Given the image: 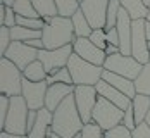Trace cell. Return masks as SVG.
<instances>
[{
  "mask_svg": "<svg viewBox=\"0 0 150 138\" xmlns=\"http://www.w3.org/2000/svg\"><path fill=\"white\" fill-rule=\"evenodd\" d=\"M83 126H85V123L78 112L74 93H73L55 109L54 121H52V131L62 138H73L83 131Z\"/></svg>",
  "mask_w": 150,
  "mask_h": 138,
  "instance_id": "obj_1",
  "label": "cell"
},
{
  "mask_svg": "<svg viewBox=\"0 0 150 138\" xmlns=\"http://www.w3.org/2000/svg\"><path fill=\"white\" fill-rule=\"evenodd\" d=\"M43 43H45L47 50H55L60 47L71 45L74 43L76 35H74V26L71 17H52L43 28Z\"/></svg>",
  "mask_w": 150,
  "mask_h": 138,
  "instance_id": "obj_2",
  "label": "cell"
},
{
  "mask_svg": "<svg viewBox=\"0 0 150 138\" xmlns=\"http://www.w3.org/2000/svg\"><path fill=\"white\" fill-rule=\"evenodd\" d=\"M67 69L73 78V85L79 86V85H88V86H95L104 74V67L95 66L91 62L81 59L79 55L73 54L71 59L67 62Z\"/></svg>",
  "mask_w": 150,
  "mask_h": 138,
  "instance_id": "obj_3",
  "label": "cell"
},
{
  "mask_svg": "<svg viewBox=\"0 0 150 138\" xmlns=\"http://www.w3.org/2000/svg\"><path fill=\"white\" fill-rule=\"evenodd\" d=\"M28 114H30V109L23 95L11 97L9 114L2 131L12 133V135H28Z\"/></svg>",
  "mask_w": 150,
  "mask_h": 138,
  "instance_id": "obj_4",
  "label": "cell"
},
{
  "mask_svg": "<svg viewBox=\"0 0 150 138\" xmlns=\"http://www.w3.org/2000/svg\"><path fill=\"white\" fill-rule=\"evenodd\" d=\"M23 71L5 57H0V93L17 97L23 93Z\"/></svg>",
  "mask_w": 150,
  "mask_h": 138,
  "instance_id": "obj_5",
  "label": "cell"
},
{
  "mask_svg": "<svg viewBox=\"0 0 150 138\" xmlns=\"http://www.w3.org/2000/svg\"><path fill=\"white\" fill-rule=\"evenodd\" d=\"M122 117H124L122 109L114 105L104 97H98L97 105L93 109V123H97L104 131H109V130L122 124Z\"/></svg>",
  "mask_w": 150,
  "mask_h": 138,
  "instance_id": "obj_6",
  "label": "cell"
},
{
  "mask_svg": "<svg viewBox=\"0 0 150 138\" xmlns=\"http://www.w3.org/2000/svg\"><path fill=\"white\" fill-rule=\"evenodd\" d=\"M104 69L135 81L136 78H138V74L142 73V69H143V64H140L133 55H124V54L119 52V54L109 55L105 59Z\"/></svg>",
  "mask_w": 150,
  "mask_h": 138,
  "instance_id": "obj_7",
  "label": "cell"
},
{
  "mask_svg": "<svg viewBox=\"0 0 150 138\" xmlns=\"http://www.w3.org/2000/svg\"><path fill=\"white\" fill-rule=\"evenodd\" d=\"M98 100V93L95 86H88V85H79L74 88V102L78 112L83 119V123H91L93 121V109L97 105Z\"/></svg>",
  "mask_w": 150,
  "mask_h": 138,
  "instance_id": "obj_8",
  "label": "cell"
},
{
  "mask_svg": "<svg viewBox=\"0 0 150 138\" xmlns=\"http://www.w3.org/2000/svg\"><path fill=\"white\" fill-rule=\"evenodd\" d=\"M73 54H74L73 43L71 45H66V47H60V48H55V50L42 48L38 52V61H42V64L45 66V69H47V73L52 74L57 69L67 67V62H69Z\"/></svg>",
  "mask_w": 150,
  "mask_h": 138,
  "instance_id": "obj_9",
  "label": "cell"
},
{
  "mask_svg": "<svg viewBox=\"0 0 150 138\" xmlns=\"http://www.w3.org/2000/svg\"><path fill=\"white\" fill-rule=\"evenodd\" d=\"M147 21L140 19L133 21V36H131V55L140 64H147L150 61L149 38H147Z\"/></svg>",
  "mask_w": 150,
  "mask_h": 138,
  "instance_id": "obj_10",
  "label": "cell"
},
{
  "mask_svg": "<svg viewBox=\"0 0 150 138\" xmlns=\"http://www.w3.org/2000/svg\"><path fill=\"white\" fill-rule=\"evenodd\" d=\"M38 52L40 50L30 47L24 42H12L11 47L7 48V52L4 54V57L9 59L11 62H14L21 71H24L31 62H35L38 59Z\"/></svg>",
  "mask_w": 150,
  "mask_h": 138,
  "instance_id": "obj_11",
  "label": "cell"
},
{
  "mask_svg": "<svg viewBox=\"0 0 150 138\" xmlns=\"http://www.w3.org/2000/svg\"><path fill=\"white\" fill-rule=\"evenodd\" d=\"M109 2L110 0H81L79 9L83 11V14L90 21L93 30H97V28H104L105 30Z\"/></svg>",
  "mask_w": 150,
  "mask_h": 138,
  "instance_id": "obj_12",
  "label": "cell"
},
{
  "mask_svg": "<svg viewBox=\"0 0 150 138\" xmlns=\"http://www.w3.org/2000/svg\"><path fill=\"white\" fill-rule=\"evenodd\" d=\"M47 88H48V83L47 81L35 83V81L23 79V93L21 95L24 97V100H26L30 110H40V109L45 107Z\"/></svg>",
  "mask_w": 150,
  "mask_h": 138,
  "instance_id": "obj_13",
  "label": "cell"
},
{
  "mask_svg": "<svg viewBox=\"0 0 150 138\" xmlns=\"http://www.w3.org/2000/svg\"><path fill=\"white\" fill-rule=\"evenodd\" d=\"M73 48H74V54L79 55L81 59L91 62V64H95V66L104 67L107 54H105V50L98 48L90 38H76L74 43H73Z\"/></svg>",
  "mask_w": 150,
  "mask_h": 138,
  "instance_id": "obj_14",
  "label": "cell"
},
{
  "mask_svg": "<svg viewBox=\"0 0 150 138\" xmlns=\"http://www.w3.org/2000/svg\"><path fill=\"white\" fill-rule=\"evenodd\" d=\"M74 85H66V83H54L48 85L47 88V97H45V107L50 112H55V109L59 107L60 104L74 93Z\"/></svg>",
  "mask_w": 150,
  "mask_h": 138,
  "instance_id": "obj_15",
  "label": "cell"
},
{
  "mask_svg": "<svg viewBox=\"0 0 150 138\" xmlns=\"http://www.w3.org/2000/svg\"><path fill=\"white\" fill-rule=\"evenodd\" d=\"M95 88H97L98 97L107 98L109 102H112L114 105H117V107L122 109V110H126V109L131 105V98H129V97H126V95L122 92H119L117 88L110 86V85H109L107 81H104V79H100V81L95 85Z\"/></svg>",
  "mask_w": 150,
  "mask_h": 138,
  "instance_id": "obj_16",
  "label": "cell"
},
{
  "mask_svg": "<svg viewBox=\"0 0 150 138\" xmlns=\"http://www.w3.org/2000/svg\"><path fill=\"white\" fill-rule=\"evenodd\" d=\"M102 79L107 81L110 86H114V88H117L119 92H122L126 97H129L131 100L135 98L136 93H138L133 79H128V78H124V76H119V74H116V73H110V71H105L104 69Z\"/></svg>",
  "mask_w": 150,
  "mask_h": 138,
  "instance_id": "obj_17",
  "label": "cell"
},
{
  "mask_svg": "<svg viewBox=\"0 0 150 138\" xmlns=\"http://www.w3.org/2000/svg\"><path fill=\"white\" fill-rule=\"evenodd\" d=\"M52 121H54V112H50L47 107L38 110V117L36 123L31 128V131L28 133L30 138H47L48 131L52 130Z\"/></svg>",
  "mask_w": 150,
  "mask_h": 138,
  "instance_id": "obj_18",
  "label": "cell"
},
{
  "mask_svg": "<svg viewBox=\"0 0 150 138\" xmlns=\"http://www.w3.org/2000/svg\"><path fill=\"white\" fill-rule=\"evenodd\" d=\"M131 107H133V110H135L136 124L145 123L147 114L150 112V95L136 93V97L131 100Z\"/></svg>",
  "mask_w": 150,
  "mask_h": 138,
  "instance_id": "obj_19",
  "label": "cell"
},
{
  "mask_svg": "<svg viewBox=\"0 0 150 138\" xmlns=\"http://www.w3.org/2000/svg\"><path fill=\"white\" fill-rule=\"evenodd\" d=\"M121 5L133 21L147 19V16H149V7L145 5L143 0H121Z\"/></svg>",
  "mask_w": 150,
  "mask_h": 138,
  "instance_id": "obj_20",
  "label": "cell"
},
{
  "mask_svg": "<svg viewBox=\"0 0 150 138\" xmlns=\"http://www.w3.org/2000/svg\"><path fill=\"white\" fill-rule=\"evenodd\" d=\"M71 21H73V26H74L76 38H90V35L93 33V28H91L90 21L86 19V16L83 14L81 9L71 17Z\"/></svg>",
  "mask_w": 150,
  "mask_h": 138,
  "instance_id": "obj_21",
  "label": "cell"
},
{
  "mask_svg": "<svg viewBox=\"0 0 150 138\" xmlns=\"http://www.w3.org/2000/svg\"><path fill=\"white\" fill-rule=\"evenodd\" d=\"M33 5H35V11L38 12V16L48 23L52 17H57V5H55V0H33Z\"/></svg>",
  "mask_w": 150,
  "mask_h": 138,
  "instance_id": "obj_22",
  "label": "cell"
},
{
  "mask_svg": "<svg viewBox=\"0 0 150 138\" xmlns=\"http://www.w3.org/2000/svg\"><path fill=\"white\" fill-rule=\"evenodd\" d=\"M23 76L24 79H28V81H35V83H40V81H47V76H48V73H47L45 66L42 64V61H36L31 62L30 66L23 71Z\"/></svg>",
  "mask_w": 150,
  "mask_h": 138,
  "instance_id": "obj_23",
  "label": "cell"
},
{
  "mask_svg": "<svg viewBox=\"0 0 150 138\" xmlns=\"http://www.w3.org/2000/svg\"><path fill=\"white\" fill-rule=\"evenodd\" d=\"M43 31L40 30H28L24 26H14L11 28V36H12V42H24L28 43L30 40H35V38H42Z\"/></svg>",
  "mask_w": 150,
  "mask_h": 138,
  "instance_id": "obj_24",
  "label": "cell"
},
{
  "mask_svg": "<svg viewBox=\"0 0 150 138\" xmlns=\"http://www.w3.org/2000/svg\"><path fill=\"white\" fill-rule=\"evenodd\" d=\"M135 86H136V92L138 93L150 95V61L147 64H143L142 73L135 79Z\"/></svg>",
  "mask_w": 150,
  "mask_h": 138,
  "instance_id": "obj_25",
  "label": "cell"
},
{
  "mask_svg": "<svg viewBox=\"0 0 150 138\" xmlns=\"http://www.w3.org/2000/svg\"><path fill=\"white\" fill-rule=\"evenodd\" d=\"M57 12L60 17H73L79 11L81 2L79 0H55Z\"/></svg>",
  "mask_w": 150,
  "mask_h": 138,
  "instance_id": "obj_26",
  "label": "cell"
},
{
  "mask_svg": "<svg viewBox=\"0 0 150 138\" xmlns=\"http://www.w3.org/2000/svg\"><path fill=\"white\" fill-rule=\"evenodd\" d=\"M14 12L21 17H40L38 12L35 11V5H33V0H17L14 5H12Z\"/></svg>",
  "mask_w": 150,
  "mask_h": 138,
  "instance_id": "obj_27",
  "label": "cell"
},
{
  "mask_svg": "<svg viewBox=\"0 0 150 138\" xmlns=\"http://www.w3.org/2000/svg\"><path fill=\"white\" fill-rule=\"evenodd\" d=\"M121 9H122V5H121V0H110V2H109L105 31H109V30H112V28H116V24H117V17H119Z\"/></svg>",
  "mask_w": 150,
  "mask_h": 138,
  "instance_id": "obj_28",
  "label": "cell"
},
{
  "mask_svg": "<svg viewBox=\"0 0 150 138\" xmlns=\"http://www.w3.org/2000/svg\"><path fill=\"white\" fill-rule=\"evenodd\" d=\"M47 83H48V85H54V83L73 85V78H71V73H69L67 67H62V69H57L55 73L48 74V76H47Z\"/></svg>",
  "mask_w": 150,
  "mask_h": 138,
  "instance_id": "obj_29",
  "label": "cell"
},
{
  "mask_svg": "<svg viewBox=\"0 0 150 138\" xmlns=\"http://www.w3.org/2000/svg\"><path fill=\"white\" fill-rule=\"evenodd\" d=\"M81 138H105V131L97 123L91 121V123H86L83 126Z\"/></svg>",
  "mask_w": 150,
  "mask_h": 138,
  "instance_id": "obj_30",
  "label": "cell"
},
{
  "mask_svg": "<svg viewBox=\"0 0 150 138\" xmlns=\"http://www.w3.org/2000/svg\"><path fill=\"white\" fill-rule=\"evenodd\" d=\"M90 40L98 47V48H102V50H105V48L109 47V43H107V31H105L104 28L93 30V33L90 35Z\"/></svg>",
  "mask_w": 150,
  "mask_h": 138,
  "instance_id": "obj_31",
  "label": "cell"
},
{
  "mask_svg": "<svg viewBox=\"0 0 150 138\" xmlns=\"http://www.w3.org/2000/svg\"><path fill=\"white\" fill-rule=\"evenodd\" d=\"M12 43V36H11V28L2 26L0 28V57H4V54L7 52V48Z\"/></svg>",
  "mask_w": 150,
  "mask_h": 138,
  "instance_id": "obj_32",
  "label": "cell"
},
{
  "mask_svg": "<svg viewBox=\"0 0 150 138\" xmlns=\"http://www.w3.org/2000/svg\"><path fill=\"white\" fill-rule=\"evenodd\" d=\"M105 138H133V131L128 130L126 126L119 124V126H116V128L105 131Z\"/></svg>",
  "mask_w": 150,
  "mask_h": 138,
  "instance_id": "obj_33",
  "label": "cell"
},
{
  "mask_svg": "<svg viewBox=\"0 0 150 138\" xmlns=\"http://www.w3.org/2000/svg\"><path fill=\"white\" fill-rule=\"evenodd\" d=\"M9 105H11V97L7 95H0V128L4 130V124L9 114Z\"/></svg>",
  "mask_w": 150,
  "mask_h": 138,
  "instance_id": "obj_34",
  "label": "cell"
},
{
  "mask_svg": "<svg viewBox=\"0 0 150 138\" xmlns=\"http://www.w3.org/2000/svg\"><path fill=\"white\" fill-rule=\"evenodd\" d=\"M122 126H126L128 130H131V131H135L136 130V117H135V110L133 107L129 105V107L124 110V117H122Z\"/></svg>",
  "mask_w": 150,
  "mask_h": 138,
  "instance_id": "obj_35",
  "label": "cell"
},
{
  "mask_svg": "<svg viewBox=\"0 0 150 138\" xmlns=\"http://www.w3.org/2000/svg\"><path fill=\"white\" fill-rule=\"evenodd\" d=\"M2 26H7V28H14V26H17V14L14 12L12 7H7V5H5V14H4Z\"/></svg>",
  "mask_w": 150,
  "mask_h": 138,
  "instance_id": "obj_36",
  "label": "cell"
},
{
  "mask_svg": "<svg viewBox=\"0 0 150 138\" xmlns=\"http://www.w3.org/2000/svg\"><path fill=\"white\" fill-rule=\"evenodd\" d=\"M133 138H150V126L147 123L138 124L133 131Z\"/></svg>",
  "mask_w": 150,
  "mask_h": 138,
  "instance_id": "obj_37",
  "label": "cell"
},
{
  "mask_svg": "<svg viewBox=\"0 0 150 138\" xmlns=\"http://www.w3.org/2000/svg\"><path fill=\"white\" fill-rule=\"evenodd\" d=\"M107 43H109V45L119 47V33H117L116 28H112V30L107 31Z\"/></svg>",
  "mask_w": 150,
  "mask_h": 138,
  "instance_id": "obj_38",
  "label": "cell"
},
{
  "mask_svg": "<svg viewBox=\"0 0 150 138\" xmlns=\"http://www.w3.org/2000/svg\"><path fill=\"white\" fill-rule=\"evenodd\" d=\"M36 117H38V110H30V114H28V133L31 131V128L35 126Z\"/></svg>",
  "mask_w": 150,
  "mask_h": 138,
  "instance_id": "obj_39",
  "label": "cell"
},
{
  "mask_svg": "<svg viewBox=\"0 0 150 138\" xmlns=\"http://www.w3.org/2000/svg\"><path fill=\"white\" fill-rule=\"evenodd\" d=\"M0 138H30L28 135H12V133H7V131H2Z\"/></svg>",
  "mask_w": 150,
  "mask_h": 138,
  "instance_id": "obj_40",
  "label": "cell"
},
{
  "mask_svg": "<svg viewBox=\"0 0 150 138\" xmlns=\"http://www.w3.org/2000/svg\"><path fill=\"white\" fill-rule=\"evenodd\" d=\"M16 2H17V0H2V4H4V5H7V7H12Z\"/></svg>",
  "mask_w": 150,
  "mask_h": 138,
  "instance_id": "obj_41",
  "label": "cell"
},
{
  "mask_svg": "<svg viewBox=\"0 0 150 138\" xmlns=\"http://www.w3.org/2000/svg\"><path fill=\"white\" fill-rule=\"evenodd\" d=\"M47 138H62V137H59L57 133H54V131L50 130V131H48V135H47Z\"/></svg>",
  "mask_w": 150,
  "mask_h": 138,
  "instance_id": "obj_42",
  "label": "cell"
},
{
  "mask_svg": "<svg viewBox=\"0 0 150 138\" xmlns=\"http://www.w3.org/2000/svg\"><path fill=\"white\" fill-rule=\"evenodd\" d=\"M145 30H147V38H149V42H150V23H147V28Z\"/></svg>",
  "mask_w": 150,
  "mask_h": 138,
  "instance_id": "obj_43",
  "label": "cell"
},
{
  "mask_svg": "<svg viewBox=\"0 0 150 138\" xmlns=\"http://www.w3.org/2000/svg\"><path fill=\"white\" fill-rule=\"evenodd\" d=\"M145 123H147V124H149V126H150V112H149V114H147V119H145Z\"/></svg>",
  "mask_w": 150,
  "mask_h": 138,
  "instance_id": "obj_44",
  "label": "cell"
},
{
  "mask_svg": "<svg viewBox=\"0 0 150 138\" xmlns=\"http://www.w3.org/2000/svg\"><path fill=\"white\" fill-rule=\"evenodd\" d=\"M147 23H150V7H149V16H147V19H145Z\"/></svg>",
  "mask_w": 150,
  "mask_h": 138,
  "instance_id": "obj_45",
  "label": "cell"
},
{
  "mask_svg": "<svg viewBox=\"0 0 150 138\" xmlns=\"http://www.w3.org/2000/svg\"><path fill=\"white\" fill-rule=\"evenodd\" d=\"M143 2H145V5H147V7H150V0H143Z\"/></svg>",
  "mask_w": 150,
  "mask_h": 138,
  "instance_id": "obj_46",
  "label": "cell"
},
{
  "mask_svg": "<svg viewBox=\"0 0 150 138\" xmlns=\"http://www.w3.org/2000/svg\"><path fill=\"white\" fill-rule=\"evenodd\" d=\"M73 138H81V133H78V135H76V137H73Z\"/></svg>",
  "mask_w": 150,
  "mask_h": 138,
  "instance_id": "obj_47",
  "label": "cell"
},
{
  "mask_svg": "<svg viewBox=\"0 0 150 138\" xmlns=\"http://www.w3.org/2000/svg\"><path fill=\"white\" fill-rule=\"evenodd\" d=\"M149 50H150V42H149Z\"/></svg>",
  "mask_w": 150,
  "mask_h": 138,
  "instance_id": "obj_48",
  "label": "cell"
},
{
  "mask_svg": "<svg viewBox=\"0 0 150 138\" xmlns=\"http://www.w3.org/2000/svg\"><path fill=\"white\" fill-rule=\"evenodd\" d=\"M79 2H81V0H79Z\"/></svg>",
  "mask_w": 150,
  "mask_h": 138,
  "instance_id": "obj_49",
  "label": "cell"
}]
</instances>
